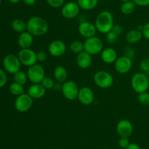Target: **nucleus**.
Listing matches in <instances>:
<instances>
[{
	"instance_id": "obj_16",
	"label": "nucleus",
	"mask_w": 149,
	"mask_h": 149,
	"mask_svg": "<svg viewBox=\"0 0 149 149\" xmlns=\"http://www.w3.org/2000/svg\"><path fill=\"white\" fill-rule=\"evenodd\" d=\"M116 132L120 137H129L133 132V125L127 119H122L116 124Z\"/></svg>"
},
{
	"instance_id": "obj_36",
	"label": "nucleus",
	"mask_w": 149,
	"mask_h": 149,
	"mask_svg": "<svg viewBox=\"0 0 149 149\" xmlns=\"http://www.w3.org/2000/svg\"><path fill=\"white\" fill-rule=\"evenodd\" d=\"M130 140L127 137H120V139L118 141V145L119 148L123 149H126L127 146L130 145Z\"/></svg>"
},
{
	"instance_id": "obj_6",
	"label": "nucleus",
	"mask_w": 149,
	"mask_h": 149,
	"mask_svg": "<svg viewBox=\"0 0 149 149\" xmlns=\"http://www.w3.org/2000/svg\"><path fill=\"white\" fill-rule=\"evenodd\" d=\"M2 64L5 71L13 74L20 71L22 65L17 56L14 54H8L5 56L3 58Z\"/></svg>"
},
{
	"instance_id": "obj_5",
	"label": "nucleus",
	"mask_w": 149,
	"mask_h": 149,
	"mask_svg": "<svg viewBox=\"0 0 149 149\" xmlns=\"http://www.w3.org/2000/svg\"><path fill=\"white\" fill-rule=\"evenodd\" d=\"M84 51L94 56L100 53L104 48L103 41L97 36L87 38L84 42Z\"/></svg>"
},
{
	"instance_id": "obj_22",
	"label": "nucleus",
	"mask_w": 149,
	"mask_h": 149,
	"mask_svg": "<svg viewBox=\"0 0 149 149\" xmlns=\"http://www.w3.org/2000/svg\"><path fill=\"white\" fill-rule=\"evenodd\" d=\"M143 34L141 29H135L129 31L125 36L126 41L130 44H135L141 40Z\"/></svg>"
},
{
	"instance_id": "obj_18",
	"label": "nucleus",
	"mask_w": 149,
	"mask_h": 149,
	"mask_svg": "<svg viewBox=\"0 0 149 149\" xmlns=\"http://www.w3.org/2000/svg\"><path fill=\"white\" fill-rule=\"evenodd\" d=\"M100 58L102 61L107 64H114L118 58V54L116 50L111 47L103 48L100 53Z\"/></svg>"
},
{
	"instance_id": "obj_38",
	"label": "nucleus",
	"mask_w": 149,
	"mask_h": 149,
	"mask_svg": "<svg viewBox=\"0 0 149 149\" xmlns=\"http://www.w3.org/2000/svg\"><path fill=\"white\" fill-rule=\"evenodd\" d=\"M141 32H142L143 37L149 40V22L146 23L145 25H143L142 26Z\"/></svg>"
},
{
	"instance_id": "obj_1",
	"label": "nucleus",
	"mask_w": 149,
	"mask_h": 149,
	"mask_svg": "<svg viewBox=\"0 0 149 149\" xmlns=\"http://www.w3.org/2000/svg\"><path fill=\"white\" fill-rule=\"evenodd\" d=\"M49 30V23L44 18L33 16L27 21V31L33 37L44 36Z\"/></svg>"
},
{
	"instance_id": "obj_9",
	"label": "nucleus",
	"mask_w": 149,
	"mask_h": 149,
	"mask_svg": "<svg viewBox=\"0 0 149 149\" xmlns=\"http://www.w3.org/2000/svg\"><path fill=\"white\" fill-rule=\"evenodd\" d=\"M33 99L28 94L24 93L17 96L14 102V107L19 112H26L32 108Z\"/></svg>"
},
{
	"instance_id": "obj_41",
	"label": "nucleus",
	"mask_w": 149,
	"mask_h": 149,
	"mask_svg": "<svg viewBox=\"0 0 149 149\" xmlns=\"http://www.w3.org/2000/svg\"><path fill=\"white\" fill-rule=\"evenodd\" d=\"M126 149H141V146L138 144H137V143H130V145L127 146V148Z\"/></svg>"
},
{
	"instance_id": "obj_30",
	"label": "nucleus",
	"mask_w": 149,
	"mask_h": 149,
	"mask_svg": "<svg viewBox=\"0 0 149 149\" xmlns=\"http://www.w3.org/2000/svg\"><path fill=\"white\" fill-rule=\"evenodd\" d=\"M119 37V35L115 34L112 31H110L106 34V39L109 44H115L118 41Z\"/></svg>"
},
{
	"instance_id": "obj_17",
	"label": "nucleus",
	"mask_w": 149,
	"mask_h": 149,
	"mask_svg": "<svg viewBox=\"0 0 149 149\" xmlns=\"http://www.w3.org/2000/svg\"><path fill=\"white\" fill-rule=\"evenodd\" d=\"M46 91L42 83H33L28 89L27 93L33 99H39L46 94Z\"/></svg>"
},
{
	"instance_id": "obj_45",
	"label": "nucleus",
	"mask_w": 149,
	"mask_h": 149,
	"mask_svg": "<svg viewBox=\"0 0 149 149\" xmlns=\"http://www.w3.org/2000/svg\"><path fill=\"white\" fill-rule=\"evenodd\" d=\"M121 1H122V2H125V1H130V0H120Z\"/></svg>"
},
{
	"instance_id": "obj_23",
	"label": "nucleus",
	"mask_w": 149,
	"mask_h": 149,
	"mask_svg": "<svg viewBox=\"0 0 149 149\" xmlns=\"http://www.w3.org/2000/svg\"><path fill=\"white\" fill-rule=\"evenodd\" d=\"M11 26L13 30L17 33L20 34L27 31V22H25L20 18H16L13 20Z\"/></svg>"
},
{
	"instance_id": "obj_19",
	"label": "nucleus",
	"mask_w": 149,
	"mask_h": 149,
	"mask_svg": "<svg viewBox=\"0 0 149 149\" xmlns=\"http://www.w3.org/2000/svg\"><path fill=\"white\" fill-rule=\"evenodd\" d=\"M33 43V36L28 31L22 32L17 37V44L20 49L31 48Z\"/></svg>"
},
{
	"instance_id": "obj_43",
	"label": "nucleus",
	"mask_w": 149,
	"mask_h": 149,
	"mask_svg": "<svg viewBox=\"0 0 149 149\" xmlns=\"http://www.w3.org/2000/svg\"><path fill=\"white\" fill-rule=\"evenodd\" d=\"M22 1L27 6H32L36 3V0H22Z\"/></svg>"
},
{
	"instance_id": "obj_34",
	"label": "nucleus",
	"mask_w": 149,
	"mask_h": 149,
	"mask_svg": "<svg viewBox=\"0 0 149 149\" xmlns=\"http://www.w3.org/2000/svg\"><path fill=\"white\" fill-rule=\"evenodd\" d=\"M125 56L129 57L131 59H134L136 56V51L135 49L132 46H127L125 49Z\"/></svg>"
},
{
	"instance_id": "obj_10",
	"label": "nucleus",
	"mask_w": 149,
	"mask_h": 149,
	"mask_svg": "<svg viewBox=\"0 0 149 149\" xmlns=\"http://www.w3.org/2000/svg\"><path fill=\"white\" fill-rule=\"evenodd\" d=\"M17 57H18L22 65H24L28 67L36 64L37 62L36 53L33 51L31 48L20 49L17 53Z\"/></svg>"
},
{
	"instance_id": "obj_3",
	"label": "nucleus",
	"mask_w": 149,
	"mask_h": 149,
	"mask_svg": "<svg viewBox=\"0 0 149 149\" xmlns=\"http://www.w3.org/2000/svg\"><path fill=\"white\" fill-rule=\"evenodd\" d=\"M131 86L138 94L148 91L149 89L148 75L142 72L135 73L131 78Z\"/></svg>"
},
{
	"instance_id": "obj_2",
	"label": "nucleus",
	"mask_w": 149,
	"mask_h": 149,
	"mask_svg": "<svg viewBox=\"0 0 149 149\" xmlns=\"http://www.w3.org/2000/svg\"><path fill=\"white\" fill-rule=\"evenodd\" d=\"M94 23L97 32L106 34L114 25L113 15L108 10H103L97 15Z\"/></svg>"
},
{
	"instance_id": "obj_12",
	"label": "nucleus",
	"mask_w": 149,
	"mask_h": 149,
	"mask_svg": "<svg viewBox=\"0 0 149 149\" xmlns=\"http://www.w3.org/2000/svg\"><path fill=\"white\" fill-rule=\"evenodd\" d=\"M132 67V59L126 56L118 57L114 62V68L119 74H127L131 70Z\"/></svg>"
},
{
	"instance_id": "obj_7",
	"label": "nucleus",
	"mask_w": 149,
	"mask_h": 149,
	"mask_svg": "<svg viewBox=\"0 0 149 149\" xmlns=\"http://www.w3.org/2000/svg\"><path fill=\"white\" fill-rule=\"evenodd\" d=\"M29 80L32 83H41L46 77L45 68L39 64H35L29 67L27 71Z\"/></svg>"
},
{
	"instance_id": "obj_20",
	"label": "nucleus",
	"mask_w": 149,
	"mask_h": 149,
	"mask_svg": "<svg viewBox=\"0 0 149 149\" xmlns=\"http://www.w3.org/2000/svg\"><path fill=\"white\" fill-rule=\"evenodd\" d=\"M76 61L79 68L87 69L91 66L93 63V57H92V55L86 51H83L77 56Z\"/></svg>"
},
{
	"instance_id": "obj_29",
	"label": "nucleus",
	"mask_w": 149,
	"mask_h": 149,
	"mask_svg": "<svg viewBox=\"0 0 149 149\" xmlns=\"http://www.w3.org/2000/svg\"><path fill=\"white\" fill-rule=\"evenodd\" d=\"M138 100L142 105L148 106L149 105V93L148 91L138 93Z\"/></svg>"
},
{
	"instance_id": "obj_37",
	"label": "nucleus",
	"mask_w": 149,
	"mask_h": 149,
	"mask_svg": "<svg viewBox=\"0 0 149 149\" xmlns=\"http://www.w3.org/2000/svg\"><path fill=\"white\" fill-rule=\"evenodd\" d=\"M36 58H37V61L39 62H44L47 58V54L45 51H40L36 53Z\"/></svg>"
},
{
	"instance_id": "obj_24",
	"label": "nucleus",
	"mask_w": 149,
	"mask_h": 149,
	"mask_svg": "<svg viewBox=\"0 0 149 149\" xmlns=\"http://www.w3.org/2000/svg\"><path fill=\"white\" fill-rule=\"evenodd\" d=\"M77 1L81 10H91L97 5L99 0H77Z\"/></svg>"
},
{
	"instance_id": "obj_11",
	"label": "nucleus",
	"mask_w": 149,
	"mask_h": 149,
	"mask_svg": "<svg viewBox=\"0 0 149 149\" xmlns=\"http://www.w3.org/2000/svg\"><path fill=\"white\" fill-rule=\"evenodd\" d=\"M80 7L77 1H71L65 3L61 7V15L66 19H74L78 16L80 13Z\"/></svg>"
},
{
	"instance_id": "obj_33",
	"label": "nucleus",
	"mask_w": 149,
	"mask_h": 149,
	"mask_svg": "<svg viewBox=\"0 0 149 149\" xmlns=\"http://www.w3.org/2000/svg\"><path fill=\"white\" fill-rule=\"evenodd\" d=\"M46 1L52 8H60L65 4V0H46Z\"/></svg>"
},
{
	"instance_id": "obj_27",
	"label": "nucleus",
	"mask_w": 149,
	"mask_h": 149,
	"mask_svg": "<svg viewBox=\"0 0 149 149\" xmlns=\"http://www.w3.org/2000/svg\"><path fill=\"white\" fill-rule=\"evenodd\" d=\"M13 79H14V82L18 84L23 85V86H24L29 80L27 73H25L24 72L20 71V70L13 74Z\"/></svg>"
},
{
	"instance_id": "obj_42",
	"label": "nucleus",
	"mask_w": 149,
	"mask_h": 149,
	"mask_svg": "<svg viewBox=\"0 0 149 149\" xmlns=\"http://www.w3.org/2000/svg\"><path fill=\"white\" fill-rule=\"evenodd\" d=\"M62 83H60V82H55V84H54V86H53V89H55V90H61V89H62Z\"/></svg>"
},
{
	"instance_id": "obj_47",
	"label": "nucleus",
	"mask_w": 149,
	"mask_h": 149,
	"mask_svg": "<svg viewBox=\"0 0 149 149\" xmlns=\"http://www.w3.org/2000/svg\"><path fill=\"white\" fill-rule=\"evenodd\" d=\"M53 149H58V148H53Z\"/></svg>"
},
{
	"instance_id": "obj_40",
	"label": "nucleus",
	"mask_w": 149,
	"mask_h": 149,
	"mask_svg": "<svg viewBox=\"0 0 149 149\" xmlns=\"http://www.w3.org/2000/svg\"><path fill=\"white\" fill-rule=\"evenodd\" d=\"M135 5L140 7H147L149 5V0H132Z\"/></svg>"
},
{
	"instance_id": "obj_44",
	"label": "nucleus",
	"mask_w": 149,
	"mask_h": 149,
	"mask_svg": "<svg viewBox=\"0 0 149 149\" xmlns=\"http://www.w3.org/2000/svg\"><path fill=\"white\" fill-rule=\"evenodd\" d=\"M21 0H9L10 3H13V4H17V3L20 2Z\"/></svg>"
},
{
	"instance_id": "obj_48",
	"label": "nucleus",
	"mask_w": 149,
	"mask_h": 149,
	"mask_svg": "<svg viewBox=\"0 0 149 149\" xmlns=\"http://www.w3.org/2000/svg\"></svg>"
},
{
	"instance_id": "obj_32",
	"label": "nucleus",
	"mask_w": 149,
	"mask_h": 149,
	"mask_svg": "<svg viewBox=\"0 0 149 149\" xmlns=\"http://www.w3.org/2000/svg\"><path fill=\"white\" fill-rule=\"evenodd\" d=\"M140 69L142 72L145 73L147 75H149V58H144L140 63Z\"/></svg>"
},
{
	"instance_id": "obj_31",
	"label": "nucleus",
	"mask_w": 149,
	"mask_h": 149,
	"mask_svg": "<svg viewBox=\"0 0 149 149\" xmlns=\"http://www.w3.org/2000/svg\"><path fill=\"white\" fill-rule=\"evenodd\" d=\"M42 85L47 89V90H49V89H53L54 84H55V81L53 79H52L49 77H45L42 81Z\"/></svg>"
},
{
	"instance_id": "obj_14",
	"label": "nucleus",
	"mask_w": 149,
	"mask_h": 149,
	"mask_svg": "<svg viewBox=\"0 0 149 149\" xmlns=\"http://www.w3.org/2000/svg\"><path fill=\"white\" fill-rule=\"evenodd\" d=\"M66 45L61 39H55L52 41L48 46V52L54 57L62 56L66 52Z\"/></svg>"
},
{
	"instance_id": "obj_39",
	"label": "nucleus",
	"mask_w": 149,
	"mask_h": 149,
	"mask_svg": "<svg viewBox=\"0 0 149 149\" xmlns=\"http://www.w3.org/2000/svg\"><path fill=\"white\" fill-rule=\"evenodd\" d=\"M113 32H114L115 34H116L117 35H120L123 32V28H122V26H121V25L119 24H114L113 26V27H112L111 30Z\"/></svg>"
},
{
	"instance_id": "obj_26",
	"label": "nucleus",
	"mask_w": 149,
	"mask_h": 149,
	"mask_svg": "<svg viewBox=\"0 0 149 149\" xmlns=\"http://www.w3.org/2000/svg\"><path fill=\"white\" fill-rule=\"evenodd\" d=\"M70 50L71 52L74 54L81 53V52L84 51V42L80 40H74L70 44Z\"/></svg>"
},
{
	"instance_id": "obj_21",
	"label": "nucleus",
	"mask_w": 149,
	"mask_h": 149,
	"mask_svg": "<svg viewBox=\"0 0 149 149\" xmlns=\"http://www.w3.org/2000/svg\"><path fill=\"white\" fill-rule=\"evenodd\" d=\"M53 76L56 81L63 83L67 80L68 72H67V70L65 67L62 65H58L54 69Z\"/></svg>"
},
{
	"instance_id": "obj_13",
	"label": "nucleus",
	"mask_w": 149,
	"mask_h": 149,
	"mask_svg": "<svg viewBox=\"0 0 149 149\" xmlns=\"http://www.w3.org/2000/svg\"><path fill=\"white\" fill-rule=\"evenodd\" d=\"M78 32L82 37L87 39V38L92 37L96 36V33L97 32V31L95 23H93L90 21H87V20H84L79 24Z\"/></svg>"
},
{
	"instance_id": "obj_25",
	"label": "nucleus",
	"mask_w": 149,
	"mask_h": 149,
	"mask_svg": "<svg viewBox=\"0 0 149 149\" xmlns=\"http://www.w3.org/2000/svg\"><path fill=\"white\" fill-rule=\"evenodd\" d=\"M135 4L130 0V1H125L122 4L120 7V10L122 14L124 15H130L135 11Z\"/></svg>"
},
{
	"instance_id": "obj_28",
	"label": "nucleus",
	"mask_w": 149,
	"mask_h": 149,
	"mask_svg": "<svg viewBox=\"0 0 149 149\" xmlns=\"http://www.w3.org/2000/svg\"><path fill=\"white\" fill-rule=\"evenodd\" d=\"M9 89H10V93L16 96H20V95L25 93V89L23 85L18 84V83H15V82H14V83H13L10 85Z\"/></svg>"
},
{
	"instance_id": "obj_8",
	"label": "nucleus",
	"mask_w": 149,
	"mask_h": 149,
	"mask_svg": "<svg viewBox=\"0 0 149 149\" xmlns=\"http://www.w3.org/2000/svg\"><path fill=\"white\" fill-rule=\"evenodd\" d=\"M79 91L78 85L73 80H68L63 83L61 92L66 99L69 101H74L77 99L78 93Z\"/></svg>"
},
{
	"instance_id": "obj_35",
	"label": "nucleus",
	"mask_w": 149,
	"mask_h": 149,
	"mask_svg": "<svg viewBox=\"0 0 149 149\" xmlns=\"http://www.w3.org/2000/svg\"><path fill=\"white\" fill-rule=\"evenodd\" d=\"M7 82V76L5 72L0 68V88L4 87Z\"/></svg>"
},
{
	"instance_id": "obj_4",
	"label": "nucleus",
	"mask_w": 149,
	"mask_h": 149,
	"mask_svg": "<svg viewBox=\"0 0 149 149\" xmlns=\"http://www.w3.org/2000/svg\"><path fill=\"white\" fill-rule=\"evenodd\" d=\"M94 83L97 87L103 89H109L113 83V77L110 72L105 70H99L93 76Z\"/></svg>"
},
{
	"instance_id": "obj_46",
	"label": "nucleus",
	"mask_w": 149,
	"mask_h": 149,
	"mask_svg": "<svg viewBox=\"0 0 149 149\" xmlns=\"http://www.w3.org/2000/svg\"><path fill=\"white\" fill-rule=\"evenodd\" d=\"M1 0H0V4H1Z\"/></svg>"
},
{
	"instance_id": "obj_15",
	"label": "nucleus",
	"mask_w": 149,
	"mask_h": 149,
	"mask_svg": "<svg viewBox=\"0 0 149 149\" xmlns=\"http://www.w3.org/2000/svg\"><path fill=\"white\" fill-rule=\"evenodd\" d=\"M77 99L83 105H90L94 102L95 94L93 91L87 86L80 88Z\"/></svg>"
}]
</instances>
